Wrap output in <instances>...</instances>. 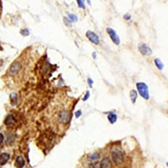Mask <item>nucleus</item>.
I'll return each mask as SVG.
<instances>
[{"instance_id": "5", "label": "nucleus", "mask_w": 168, "mask_h": 168, "mask_svg": "<svg viewBox=\"0 0 168 168\" xmlns=\"http://www.w3.org/2000/svg\"><path fill=\"white\" fill-rule=\"evenodd\" d=\"M107 33L109 35V36H110L111 40H113V42L115 45H119L120 44V39L119 37V36L116 34L115 30H113L112 28H107Z\"/></svg>"}, {"instance_id": "3", "label": "nucleus", "mask_w": 168, "mask_h": 168, "mask_svg": "<svg viewBox=\"0 0 168 168\" xmlns=\"http://www.w3.org/2000/svg\"><path fill=\"white\" fill-rule=\"evenodd\" d=\"M112 160L114 162V164L116 165H119L123 162L124 159H125V154L123 152V150L119 149H115L112 151Z\"/></svg>"}, {"instance_id": "11", "label": "nucleus", "mask_w": 168, "mask_h": 168, "mask_svg": "<svg viewBox=\"0 0 168 168\" xmlns=\"http://www.w3.org/2000/svg\"><path fill=\"white\" fill-rule=\"evenodd\" d=\"M25 165V161L22 156H18L15 160V167L17 168H23Z\"/></svg>"}, {"instance_id": "7", "label": "nucleus", "mask_w": 168, "mask_h": 168, "mask_svg": "<svg viewBox=\"0 0 168 168\" xmlns=\"http://www.w3.org/2000/svg\"><path fill=\"white\" fill-rule=\"evenodd\" d=\"M86 36L88 38V40H89L91 42H93L95 45H98V44H99V38H98V36L94 32H93V31L88 30V31L86 32Z\"/></svg>"}, {"instance_id": "15", "label": "nucleus", "mask_w": 168, "mask_h": 168, "mask_svg": "<svg viewBox=\"0 0 168 168\" xmlns=\"http://www.w3.org/2000/svg\"><path fill=\"white\" fill-rule=\"evenodd\" d=\"M130 94V98L132 103H134L135 101H136V98H137V92L135 90H132Z\"/></svg>"}, {"instance_id": "18", "label": "nucleus", "mask_w": 168, "mask_h": 168, "mask_svg": "<svg viewBox=\"0 0 168 168\" xmlns=\"http://www.w3.org/2000/svg\"><path fill=\"white\" fill-rule=\"evenodd\" d=\"M69 19L72 21H76L77 20V17L75 14H69Z\"/></svg>"}, {"instance_id": "2", "label": "nucleus", "mask_w": 168, "mask_h": 168, "mask_svg": "<svg viewBox=\"0 0 168 168\" xmlns=\"http://www.w3.org/2000/svg\"><path fill=\"white\" fill-rule=\"evenodd\" d=\"M71 119V114L70 111L67 109H62L59 111L57 114V120L60 124L61 125H66L67 124Z\"/></svg>"}, {"instance_id": "17", "label": "nucleus", "mask_w": 168, "mask_h": 168, "mask_svg": "<svg viewBox=\"0 0 168 168\" xmlns=\"http://www.w3.org/2000/svg\"><path fill=\"white\" fill-rule=\"evenodd\" d=\"M20 33H21V35H23L24 36H28L30 35V31H29L27 29H25V30H22Z\"/></svg>"}, {"instance_id": "4", "label": "nucleus", "mask_w": 168, "mask_h": 168, "mask_svg": "<svg viewBox=\"0 0 168 168\" xmlns=\"http://www.w3.org/2000/svg\"><path fill=\"white\" fill-rule=\"evenodd\" d=\"M136 88L138 89V92L139 94H140V96L148 100L150 98V94H149V90H148V87L146 83L144 82H138L136 83Z\"/></svg>"}, {"instance_id": "19", "label": "nucleus", "mask_w": 168, "mask_h": 168, "mask_svg": "<svg viewBox=\"0 0 168 168\" xmlns=\"http://www.w3.org/2000/svg\"><path fill=\"white\" fill-rule=\"evenodd\" d=\"M84 3V2H83V1H81V0H78V1H77L78 6H79L80 8L85 9V5H84V3Z\"/></svg>"}, {"instance_id": "6", "label": "nucleus", "mask_w": 168, "mask_h": 168, "mask_svg": "<svg viewBox=\"0 0 168 168\" xmlns=\"http://www.w3.org/2000/svg\"><path fill=\"white\" fill-rule=\"evenodd\" d=\"M139 50H140V52L143 56H150V55H151V53H152L151 49L150 48L148 45H146L144 44V43H140V44L139 45Z\"/></svg>"}, {"instance_id": "22", "label": "nucleus", "mask_w": 168, "mask_h": 168, "mask_svg": "<svg viewBox=\"0 0 168 168\" xmlns=\"http://www.w3.org/2000/svg\"><path fill=\"white\" fill-rule=\"evenodd\" d=\"M81 114H82L81 110H78L77 112H76V113H75V115H76V118H79V117L81 116Z\"/></svg>"}, {"instance_id": "13", "label": "nucleus", "mask_w": 168, "mask_h": 168, "mask_svg": "<svg viewBox=\"0 0 168 168\" xmlns=\"http://www.w3.org/2000/svg\"><path fill=\"white\" fill-rule=\"evenodd\" d=\"M10 101L13 105H15L18 102V95L16 94H12L10 95Z\"/></svg>"}, {"instance_id": "14", "label": "nucleus", "mask_w": 168, "mask_h": 168, "mask_svg": "<svg viewBox=\"0 0 168 168\" xmlns=\"http://www.w3.org/2000/svg\"><path fill=\"white\" fill-rule=\"evenodd\" d=\"M155 65H156V67H157V68H158L159 70H162V69H163L164 65H163V63L161 62V61L160 59L156 58V59L155 60Z\"/></svg>"}, {"instance_id": "21", "label": "nucleus", "mask_w": 168, "mask_h": 168, "mask_svg": "<svg viewBox=\"0 0 168 168\" xmlns=\"http://www.w3.org/2000/svg\"><path fill=\"white\" fill-rule=\"evenodd\" d=\"M3 140H4V136H3V134H1V133H0V145L3 143Z\"/></svg>"}, {"instance_id": "24", "label": "nucleus", "mask_w": 168, "mask_h": 168, "mask_svg": "<svg viewBox=\"0 0 168 168\" xmlns=\"http://www.w3.org/2000/svg\"><path fill=\"white\" fill-rule=\"evenodd\" d=\"M125 19H130V14H125Z\"/></svg>"}, {"instance_id": "23", "label": "nucleus", "mask_w": 168, "mask_h": 168, "mask_svg": "<svg viewBox=\"0 0 168 168\" xmlns=\"http://www.w3.org/2000/svg\"><path fill=\"white\" fill-rule=\"evenodd\" d=\"M88 83H89V86H90V87H92V84H93V82H93L90 78H88Z\"/></svg>"}, {"instance_id": "8", "label": "nucleus", "mask_w": 168, "mask_h": 168, "mask_svg": "<svg viewBox=\"0 0 168 168\" xmlns=\"http://www.w3.org/2000/svg\"><path fill=\"white\" fill-rule=\"evenodd\" d=\"M15 123H16V119H15L14 115H13V114H9V115L5 118L4 124H5L7 126L13 125L15 124Z\"/></svg>"}, {"instance_id": "16", "label": "nucleus", "mask_w": 168, "mask_h": 168, "mask_svg": "<svg viewBox=\"0 0 168 168\" xmlns=\"http://www.w3.org/2000/svg\"><path fill=\"white\" fill-rule=\"evenodd\" d=\"M99 156H100V155H99L98 153H94V154L90 155L89 159H90L91 161H95V160H98V159L99 158Z\"/></svg>"}, {"instance_id": "10", "label": "nucleus", "mask_w": 168, "mask_h": 168, "mask_svg": "<svg viewBox=\"0 0 168 168\" xmlns=\"http://www.w3.org/2000/svg\"><path fill=\"white\" fill-rule=\"evenodd\" d=\"M9 158H10V155L9 153H2L0 155V165L1 166L5 165L9 161Z\"/></svg>"}, {"instance_id": "20", "label": "nucleus", "mask_w": 168, "mask_h": 168, "mask_svg": "<svg viewBox=\"0 0 168 168\" xmlns=\"http://www.w3.org/2000/svg\"><path fill=\"white\" fill-rule=\"evenodd\" d=\"M89 96H90V94H89V92H87V94H86V95H85V97L83 98V101H87V100L88 99Z\"/></svg>"}, {"instance_id": "12", "label": "nucleus", "mask_w": 168, "mask_h": 168, "mask_svg": "<svg viewBox=\"0 0 168 168\" xmlns=\"http://www.w3.org/2000/svg\"><path fill=\"white\" fill-rule=\"evenodd\" d=\"M108 119L111 124H114L117 121V115L114 113H110L108 116Z\"/></svg>"}, {"instance_id": "9", "label": "nucleus", "mask_w": 168, "mask_h": 168, "mask_svg": "<svg viewBox=\"0 0 168 168\" xmlns=\"http://www.w3.org/2000/svg\"><path fill=\"white\" fill-rule=\"evenodd\" d=\"M100 168H111L112 167V164H111V161L109 157H105L103 158L99 165Z\"/></svg>"}, {"instance_id": "1", "label": "nucleus", "mask_w": 168, "mask_h": 168, "mask_svg": "<svg viewBox=\"0 0 168 168\" xmlns=\"http://www.w3.org/2000/svg\"><path fill=\"white\" fill-rule=\"evenodd\" d=\"M23 69V63L19 60L14 61L8 69V76L14 77L19 75Z\"/></svg>"}]
</instances>
